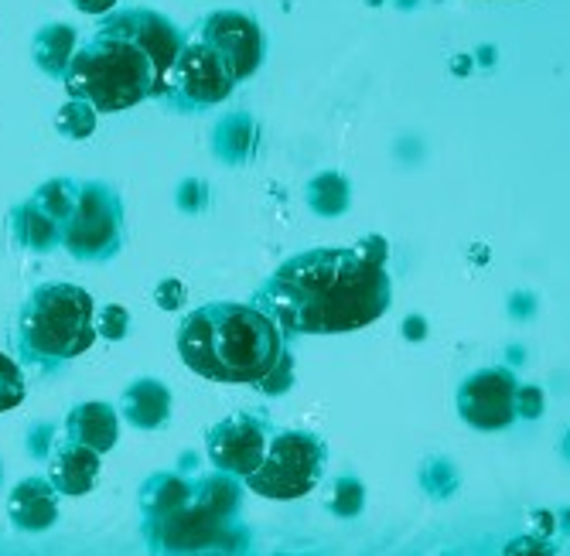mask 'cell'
Wrapping results in <instances>:
<instances>
[{
  "label": "cell",
  "mask_w": 570,
  "mask_h": 556,
  "mask_svg": "<svg viewBox=\"0 0 570 556\" xmlns=\"http://www.w3.org/2000/svg\"><path fill=\"white\" fill-rule=\"evenodd\" d=\"M386 264L355 246H322L281 264L253 294V305L277 321L287 338L345 335L370 328L390 311Z\"/></svg>",
  "instance_id": "1"
},
{
  "label": "cell",
  "mask_w": 570,
  "mask_h": 556,
  "mask_svg": "<svg viewBox=\"0 0 570 556\" xmlns=\"http://www.w3.org/2000/svg\"><path fill=\"white\" fill-rule=\"evenodd\" d=\"M185 41L188 31L161 11H110L102 14L92 38L76 48L62 86L69 96L86 99L96 113H124L144 99H161Z\"/></svg>",
  "instance_id": "2"
},
{
  "label": "cell",
  "mask_w": 570,
  "mask_h": 556,
  "mask_svg": "<svg viewBox=\"0 0 570 556\" xmlns=\"http://www.w3.org/2000/svg\"><path fill=\"white\" fill-rule=\"evenodd\" d=\"M291 338L256 305L216 300L185 315L178 325V356L202 379L256 386L281 396L294 383Z\"/></svg>",
  "instance_id": "3"
},
{
  "label": "cell",
  "mask_w": 570,
  "mask_h": 556,
  "mask_svg": "<svg viewBox=\"0 0 570 556\" xmlns=\"http://www.w3.org/2000/svg\"><path fill=\"white\" fill-rule=\"evenodd\" d=\"M243 478L219 471L195 481L181 509L144 519L140 536L150 553H246L249 529L239 523Z\"/></svg>",
  "instance_id": "4"
},
{
  "label": "cell",
  "mask_w": 570,
  "mask_h": 556,
  "mask_svg": "<svg viewBox=\"0 0 570 556\" xmlns=\"http://www.w3.org/2000/svg\"><path fill=\"white\" fill-rule=\"evenodd\" d=\"M96 300L76 284H41L18 315V356L28 369L56 376L96 341Z\"/></svg>",
  "instance_id": "5"
},
{
  "label": "cell",
  "mask_w": 570,
  "mask_h": 556,
  "mask_svg": "<svg viewBox=\"0 0 570 556\" xmlns=\"http://www.w3.org/2000/svg\"><path fill=\"white\" fill-rule=\"evenodd\" d=\"M325 465H328V447L318 434L274 430L261 468L246 475L243 481L249 492L264 495V498L291 502V498H304L307 492L318 488Z\"/></svg>",
  "instance_id": "6"
},
{
  "label": "cell",
  "mask_w": 570,
  "mask_h": 556,
  "mask_svg": "<svg viewBox=\"0 0 570 556\" xmlns=\"http://www.w3.org/2000/svg\"><path fill=\"white\" fill-rule=\"evenodd\" d=\"M124 246V201L107 181H79L76 209L62 229V249L82 264H107Z\"/></svg>",
  "instance_id": "7"
},
{
  "label": "cell",
  "mask_w": 570,
  "mask_h": 556,
  "mask_svg": "<svg viewBox=\"0 0 570 556\" xmlns=\"http://www.w3.org/2000/svg\"><path fill=\"white\" fill-rule=\"evenodd\" d=\"M236 86L239 82L229 76V69L223 66V59L213 52V48L202 38L188 34L181 56L175 59V66L168 72L161 103L178 113H198L205 107L223 103Z\"/></svg>",
  "instance_id": "8"
},
{
  "label": "cell",
  "mask_w": 570,
  "mask_h": 556,
  "mask_svg": "<svg viewBox=\"0 0 570 556\" xmlns=\"http://www.w3.org/2000/svg\"><path fill=\"white\" fill-rule=\"evenodd\" d=\"M191 34L202 38L205 44L213 48L236 82L249 79L267 59V34H264V28L256 24L249 14H243V11H216L205 21H198V28Z\"/></svg>",
  "instance_id": "9"
},
{
  "label": "cell",
  "mask_w": 570,
  "mask_h": 556,
  "mask_svg": "<svg viewBox=\"0 0 570 556\" xmlns=\"http://www.w3.org/2000/svg\"><path fill=\"white\" fill-rule=\"evenodd\" d=\"M274 437V424L256 414V410H243L233 414L226 420H219L209 430V440H205V450H209V461L219 471H229L236 478H246L261 468L264 454L271 447Z\"/></svg>",
  "instance_id": "10"
},
{
  "label": "cell",
  "mask_w": 570,
  "mask_h": 556,
  "mask_svg": "<svg viewBox=\"0 0 570 556\" xmlns=\"http://www.w3.org/2000/svg\"><path fill=\"white\" fill-rule=\"evenodd\" d=\"M515 383L512 369H482L469 376L458 389V414L475 430H505L515 417Z\"/></svg>",
  "instance_id": "11"
},
{
  "label": "cell",
  "mask_w": 570,
  "mask_h": 556,
  "mask_svg": "<svg viewBox=\"0 0 570 556\" xmlns=\"http://www.w3.org/2000/svg\"><path fill=\"white\" fill-rule=\"evenodd\" d=\"M8 516L21 533H45L59 519V488L48 481V475H31L18 481L8 495Z\"/></svg>",
  "instance_id": "12"
},
{
  "label": "cell",
  "mask_w": 570,
  "mask_h": 556,
  "mask_svg": "<svg viewBox=\"0 0 570 556\" xmlns=\"http://www.w3.org/2000/svg\"><path fill=\"white\" fill-rule=\"evenodd\" d=\"M99 478V450L62 437L48 454V481L59 488V495H86Z\"/></svg>",
  "instance_id": "13"
},
{
  "label": "cell",
  "mask_w": 570,
  "mask_h": 556,
  "mask_svg": "<svg viewBox=\"0 0 570 556\" xmlns=\"http://www.w3.org/2000/svg\"><path fill=\"white\" fill-rule=\"evenodd\" d=\"M62 434L76 444H86L99 454H107L117 447V437H120V417L110 403L102 399H89V403H79L72 407L62 420Z\"/></svg>",
  "instance_id": "14"
},
{
  "label": "cell",
  "mask_w": 570,
  "mask_h": 556,
  "mask_svg": "<svg viewBox=\"0 0 570 556\" xmlns=\"http://www.w3.org/2000/svg\"><path fill=\"white\" fill-rule=\"evenodd\" d=\"M124 420L137 430H161L171 420V389L161 379H134L120 399Z\"/></svg>",
  "instance_id": "15"
},
{
  "label": "cell",
  "mask_w": 570,
  "mask_h": 556,
  "mask_svg": "<svg viewBox=\"0 0 570 556\" xmlns=\"http://www.w3.org/2000/svg\"><path fill=\"white\" fill-rule=\"evenodd\" d=\"M261 150V123H256L249 113H226L216 130H213V155L229 165V168H243L256 158Z\"/></svg>",
  "instance_id": "16"
},
{
  "label": "cell",
  "mask_w": 570,
  "mask_h": 556,
  "mask_svg": "<svg viewBox=\"0 0 570 556\" xmlns=\"http://www.w3.org/2000/svg\"><path fill=\"white\" fill-rule=\"evenodd\" d=\"M79 48V34L72 24H62V21H51V24H41L31 38V59L35 66L51 76V79H66L69 66H72V56Z\"/></svg>",
  "instance_id": "17"
},
{
  "label": "cell",
  "mask_w": 570,
  "mask_h": 556,
  "mask_svg": "<svg viewBox=\"0 0 570 556\" xmlns=\"http://www.w3.org/2000/svg\"><path fill=\"white\" fill-rule=\"evenodd\" d=\"M11 232L31 252H51L62 246V222L51 219L35 198L11 209Z\"/></svg>",
  "instance_id": "18"
},
{
  "label": "cell",
  "mask_w": 570,
  "mask_h": 556,
  "mask_svg": "<svg viewBox=\"0 0 570 556\" xmlns=\"http://www.w3.org/2000/svg\"><path fill=\"white\" fill-rule=\"evenodd\" d=\"M191 488H195V481H188L178 471H158V475H150L140 485V495H137L140 516L144 519H158V516H168V513L181 509V505L191 498Z\"/></svg>",
  "instance_id": "19"
},
{
  "label": "cell",
  "mask_w": 570,
  "mask_h": 556,
  "mask_svg": "<svg viewBox=\"0 0 570 556\" xmlns=\"http://www.w3.org/2000/svg\"><path fill=\"white\" fill-rule=\"evenodd\" d=\"M348 201H352L348 178L338 171H325L307 181V209L322 219H335V216L348 212Z\"/></svg>",
  "instance_id": "20"
},
{
  "label": "cell",
  "mask_w": 570,
  "mask_h": 556,
  "mask_svg": "<svg viewBox=\"0 0 570 556\" xmlns=\"http://www.w3.org/2000/svg\"><path fill=\"white\" fill-rule=\"evenodd\" d=\"M31 198L38 201V206H41L51 219H59L62 229H66L69 216H72V209H76V198H79V181H76V178H48L45 185L35 188Z\"/></svg>",
  "instance_id": "21"
},
{
  "label": "cell",
  "mask_w": 570,
  "mask_h": 556,
  "mask_svg": "<svg viewBox=\"0 0 570 556\" xmlns=\"http://www.w3.org/2000/svg\"><path fill=\"white\" fill-rule=\"evenodd\" d=\"M96 120H99V113L86 103V99L69 96L66 103L59 107V113H56V130L66 140H86V137H92Z\"/></svg>",
  "instance_id": "22"
},
{
  "label": "cell",
  "mask_w": 570,
  "mask_h": 556,
  "mask_svg": "<svg viewBox=\"0 0 570 556\" xmlns=\"http://www.w3.org/2000/svg\"><path fill=\"white\" fill-rule=\"evenodd\" d=\"M362 505H366V488H362L358 478H338L332 485V495H328V513H335L338 519H355L362 513Z\"/></svg>",
  "instance_id": "23"
},
{
  "label": "cell",
  "mask_w": 570,
  "mask_h": 556,
  "mask_svg": "<svg viewBox=\"0 0 570 556\" xmlns=\"http://www.w3.org/2000/svg\"><path fill=\"white\" fill-rule=\"evenodd\" d=\"M24 393H28V386H24L21 366L11 356H4V351H0V414L21 407Z\"/></svg>",
  "instance_id": "24"
},
{
  "label": "cell",
  "mask_w": 570,
  "mask_h": 556,
  "mask_svg": "<svg viewBox=\"0 0 570 556\" xmlns=\"http://www.w3.org/2000/svg\"><path fill=\"white\" fill-rule=\"evenodd\" d=\"M96 331L107 341H120L130 331V311L124 305H102L96 311Z\"/></svg>",
  "instance_id": "25"
},
{
  "label": "cell",
  "mask_w": 570,
  "mask_h": 556,
  "mask_svg": "<svg viewBox=\"0 0 570 556\" xmlns=\"http://www.w3.org/2000/svg\"><path fill=\"white\" fill-rule=\"evenodd\" d=\"M175 201H178L181 212L198 216V212H205V206H209V185L198 181V178H185L175 191Z\"/></svg>",
  "instance_id": "26"
},
{
  "label": "cell",
  "mask_w": 570,
  "mask_h": 556,
  "mask_svg": "<svg viewBox=\"0 0 570 556\" xmlns=\"http://www.w3.org/2000/svg\"><path fill=\"white\" fill-rule=\"evenodd\" d=\"M424 485H428V492H431L434 498H448V495H454V485H458L454 468H451L448 461H434V465H428V471H424Z\"/></svg>",
  "instance_id": "27"
},
{
  "label": "cell",
  "mask_w": 570,
  "mask_h": 556,
  "mask_svg": "<svg viewBox=\"0 0 570 556\" xmlns=\"http://www.w3.org/2000/svg\"><path fill=\"white\" fill-rule=\"evenodd\" d=\"M154 300H158L161 311H178L185 305V284L175 280V277L161 280L158 287H154Z\"/></svg>",
  "instance_id": "28"
},
{
  "label": "cell",
  "mask_w": 570,
  "mask_h": 556,
  "mask_svg": "<svg viewBox=\"0 0 570 556\" xmlns=\"http://www.w3.org/2000/svg\"><path fill=\"white\" fill-rule=\"evenodd\" d=\"M515 414L537 420L543 414V393L537 386H520V389H515Z\"/></svg>",
  "instance_id": "29"
},
{
  "label": "cell",
  "mask_w": 570,
  "mask_h": 556,
  "mask_svg": "<svg viewBox=\"0 0 570 556\" xmlns=\"http://www.w3.org/2000/svg\"><path fill=\"white\" fill-rule=\"evenodd\" d=\"M51 434H56V427H51V424L31 427V437H28V454H31V458H48V454H51Z\"/></svg>",
  "instance_id": "30"
},
{
  "label": "cell",
  "mask_w": 570,
  "mask_h": 556,
  "mask_svg": "<svg viewBox=\"0 0 570 556\" xmlns=\"http://www.w3.org/2000/svg\"><path fill=\"white\" fill-rule=\"evenodd\" d=\"M72 8L82 14H110L117 8V0H72Z\"/></svg>",
  "instance_id": "31"
},
{
  "label": "cell",
  "mask_w": 570,
  "mask_h": 556,
  "mask_svg": "<svg viewBox=\"0 0 570 556\" xmlns=\"http://www.w3.org/2000/svg\"><path fill=\"white\" fill-rule=\"evenodd\" d=\"M563 458L570 461V430H567V437H563Z\"/></svg>",
  "instance_id": "32"
},
{
  "label": "cell",
  "mask_w": 570,
  "mask_h": 556,
  "mask_svg": "<svg viewBox=\"0 0 570 556\" xmlns=\"http://www.w3.org/2000/svg\"><path fill=\"white\" fill-rule=\"evenodd\" d=\"M0 478H4V468H0Z\"/></svg>",
  "instance_id": "33"
}]
</instances>
